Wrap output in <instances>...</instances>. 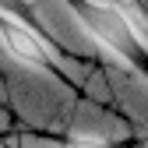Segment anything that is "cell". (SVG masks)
Wrapping results in <instances>:
<instances>
[{
  "instance_id": "3957f363",
  "label": "cell",
  "mask_w": 148,
  "mask_h": 148,
  "mask_svg": "<svg viewBox=\"0 0 148 148\" xmlns=\"http://www.w3.org/2000/svg\"><path fill=\"white\" fill-rule=\"evenodd\" d=\"M67 148H106V141L102 138H74Z\"/></svg>"
},
{
  "instance_id": "6da1fadb",
  "label": "cell",
  "mask_w": 148,
  "mask_h": 148,
  "mask_svg": "<svg viewBox=\"0 0 148 148\" xmlns=\"http://www.w3.org/2000/svg\"><path fill=\"white\" fill-rule=\"evenodd\" d=\"M78 14H81L85 28L99 42H106L109 49L123 53V57H131L138 49V39H134V32H131L120 7H113V4H78Z\"/></svg>"
},
{
  "instance_id": "7a4b0ae2",
  "label": "cell",
  "mask_w": 148,
  "mask_h": 148,
  "mask_svg": "<svg viewBox=\"0 0 148 148\" xmlns=\"http://www.w3.org/2000/svg\"><path fill=\"white\" fill-rule=\"evenodd\" d=\"M0 39H4V46H7L21 64L46 67V64L53 60L49 46L35 35V28L21 25V18H18V14H0Z\"/></svg>"
},
{
  "instance_id": "277c9868",
  "label": "cell",
  "mask_w": 148,
  "mask_h": 148,
  "mask_svg": "<svg viewBox=\"0 0 148 148\" xmlns=\"http://www.w3.org/2000/svg\"><path fill=\"white\" fill-rule=\"evenodd\" d=\"M21 11V0H0V14H18Z\"/></svg>"
}]
</instances>
